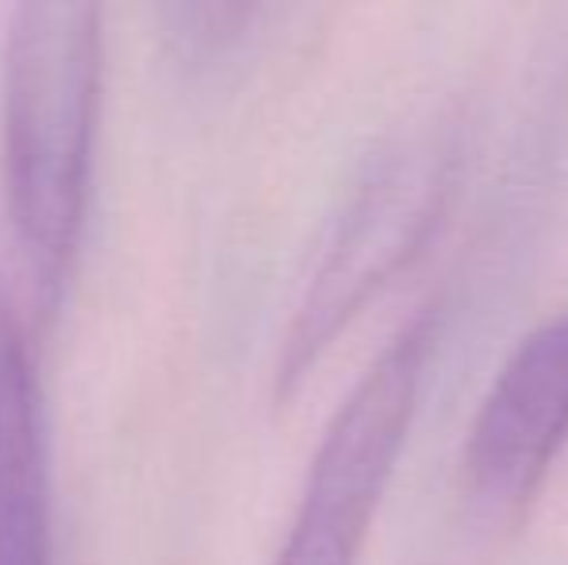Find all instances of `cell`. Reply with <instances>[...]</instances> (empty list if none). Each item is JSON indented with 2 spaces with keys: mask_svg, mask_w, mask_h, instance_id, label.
<instances>
[{
  "mask_svg": "<svg viewBox=\"0 0 568 565\" xmlns=\"http://www.w3.org/2000/svg\"><path fill=\"white\" fill-rule=\"evenodd\" d=\"M105 31L82 0H28L4 47V190L16 244L43 310L67 291L85 210L101 113Z\"/></svg>",
  "mask_w": 568,
  "mask_h": 565,
  "instance_id": "1",
  "label": "cell"
},
{
  "mask_svg": "<svg viewBox=\"0 0 568 565\" xmlns=\"http://www.w3.org/2000/svg\"><path fill=\"white\" fill-rule=\"evenodd\" d=\"M456 143L442 124L414 129L367 163L302 291L275 361L286 403L337 337L429 244L453 190Z\"/></svg>",
  "mask_w": 568,
  "mask_h": 565,
  "instance_id": "2",
  "label": "cell"
},
{
  "mask_svg": "<svg viewBox=\"0 0 568 565\" xmlns=\"http://www.w3.org/2000/svg\"><path fill=\"white\" fill-rule=\"evenodd\" d=\"M442 337V314L426 306L395 330L325 426L310 461L298 515L275 565H356L383 492L398 465L429 356Z\"/></svg>",
  "mask_w": 568,
  "mask_h": 565,
  "instance_id": "3",
  "label": "cell"
},
{
  "mask_svg": "<svg viewBox=\"0 0 568 565\" xmlns=\"http://www.w3.org/2000/svg\"><path fill=\"white\" fill-rule=\"evenodd\" d=\"M568 445V310L530 330L491 380L460 453V496L479 527L530 515Z\"/></svg>",
  "mask_w": 568,
  "mask_h": 565,
  "instance_id": "4",
  "label": "cell"
},
{
  "mask_svg": "<svg viewBox=\"0 0 568 565\" xmlns=\"http://www.w3.org/2000/svg\"><path fill=\"white\" fill-rule=\"evenodd\" d=\"M0 565H51V468L28 333L0 283Z\"/></svg>",
  "mask_w": 568,
  "mask_h": 565,
  "instance_id": "5",
  "label": "cell"
}]
</instances>
